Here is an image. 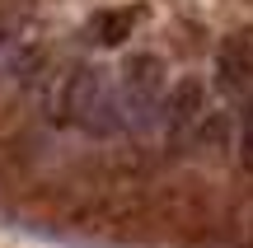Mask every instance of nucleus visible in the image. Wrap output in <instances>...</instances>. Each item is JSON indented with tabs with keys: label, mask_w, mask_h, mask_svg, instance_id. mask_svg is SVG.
Returning <instances> with one entry per match:
<instances>
[{
	"label": "nucleus",
	"mask_w": 253,
	"mask_h": 248,
	"mask_svg": "<svg viewBox=\"0 0 253 248\" xmlns=\"http://www.w3.org/2000/svg\"><path fill=\"white\" fill-rule=\"evenodd\" d=\"M118 99H122V117L126 122H145L150 112H160V103H164V66L155 61V56L126 61Z\"/></svg>",
	"instance_id": "nucleus-1"
},
{
	"label": "nucleus",
	"mask_w": 253,
	"mask_h": 248,
	"mask_svg": "<svg viewBox=\"0 0 253 248\" xmlns=\"http://www.w3.org/2000/svg\"><path fill=\"white\" fill-rule=\"evenodd\" d=\"M202 103H207V89H202L197 80H178L173 89H164V103H160V108H164V127H169L173 141L202 117Z\"/></svg>",
	"instance_id": "nucleus-2"
},
{
	"label": "nucleus",
	"mask_w": 253,
	"mask_h": 248,
	"mask_svg": "<svg viewBox=\"0 0 253 248\" xmlns=\"http://www.w3.org/2000/svg\"><path fill=\"white\" fill-rule=\"evenodd\" d=\"M216 80L225 94H253V37H230L220 47V66H216Z\"/></svg>",
	"instance_id": "nucleus-3"
},
{
	"label": "nucleus",
	"mask_w": 253,
	"mask_h": 248,
	"mask_svg": "<svg viewBox=\"0 0 253 248\" xmlns=\"http://www.w3.org/2000/svg\"><path fill=\"white\" fill-rule=\"evenodd\" d=\"M131 28H136V9H103V14L94 19V37H99V47H122Z\"/></svg>",
	"instance_id": "nucleus-4"
},
{
	"label": "nucleus",
	"mask_w": 253,
	"mask_h": 248,
	"mask_svg": "<svg viewBox=\"0 0 253 248\" xmlns=\"http://www.w3.org/2000/svg\"><path fill=\"white\" fill-rule=\"evenodd\" d=\"M244 159L253 169V94H249V108H244Z\"/></svg>",
	"instance_id": "nucleus-5"
},
{
	"label": "nucleus",
	"mask_w": 253,
	"mask_h": 248,
	"mask_svg": "<svg viewBox=\"0 0 253 248\" xmlns=\"http://www.w3.org/2000/svg\"><path fill=\"white\" fill-rule=\"evenodd\" d=\"M0 37H5V33H0Z\"/></svg>",
	"instance_id": "nucleus-6"
}]
</instances>
